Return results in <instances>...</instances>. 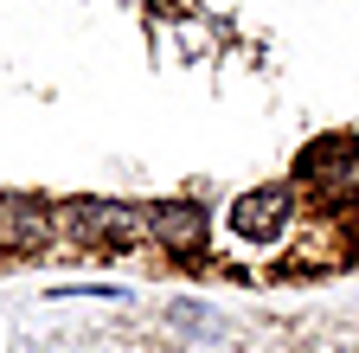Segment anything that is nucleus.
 Segmentation results:
<instances>
[{
    "instance_id": "2",
    "label": "nucleus",
    "mask_w": 359,
    "mask_h": 353,
    "mask_svg": "<svg viewBox=\"0 0 359 353\" xmlns=\"http://www.w3.org/2000/svg\"><path fill=\"white\" fill-rule=\"evenodd\" d=\"M295 180L327 212H359V135H321L314 148H302Z\"/></svg>"
},
{
    "instance_id": "1",
    "label": "nucleus",
    "mask_w": 359,
    "mask_h": 353,
    "mask_svg": "<svg viewBox=\"0 0 359 353\" xmlns=\"http://www.w3.org/2000/svg\"><path fill=\"white\" fill-rule=\"evenodd\" d=\"M58 238H77L83 251H128V244L148 238V212L128 206V199L83 193V199H65L58 206Z\"/></svg>"
},
{
    "instance_id": "5",
    "label": "nucleus",
    "mask_w": 359,
    "mask_h": 353,
    "mask_svg": "<svg viewBox=\"0 0 359 353\" xmlns=\"http://www.w3.org/2000/svg\"><path fill=\"white\" fill-rule=\"evenodd\" d=\"M148 238H154L167 257H205L212 218H205L193 199H161V206H148Z\"/></svg>"
},
{
    "instance_id": "4",
    "label": "nucleus",
    "mask_w": 359,
    "mask_h": 353,
    "mask_svg": "<svg viewBox=\"0 0 359 353\" xmlns=\"http://www.w3.org/2000/svg\"><path fill=\"white\" fill-rule=\"evenodd\" d=\"M58 238V206L39 193H0V251H45Z\"/></svg>"
},
{
    "instance_id": "3",
    "label": "nucleus",
    "mask_w": 359,
    "mask_h": 353,
    "mask_svg": "<svg viewBox=\"0 0 359 353\" xmlns=\"http://www.w3.org/2000/svg\"><path fill=\"white\" fill-rule=\"evenodd\" d=\"M295 225V187L283 180H269V187H250L231 199V232L250 238V244H269V238H283Z\"/></svg>"
}]
</instances>
